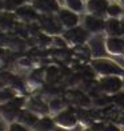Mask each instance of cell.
Listing matches in <instances>:
<instances>
[{
  "instance_id": "cell-6",
  "label": "cell",
  "mask_w": 124,
  "mask_h": 131,
  "mask_svg": "<svg viewBox=\"0 0 124 131\" xmlns=\"http://www.w3.org/2000/svg\"><path fill=\"white\" fill-rule=\"evenodd\" d=\"M55 16H56L59 24L63 27L64 31L69 29V28H73V27H78L81 21L79 14H76V12H73V11H71L66 7H61Z\"/></svg>"
},
{
  "instance_id": "cell-23",
  "label": "cell",
  "mask_w": 124,
  "mask_h": 131,
  "mask_svg": "<svg viewBox=\"0 0 124 131\" xmlns=\"http://www.w3.org/2000/svg\"><path fill=\"white\" fill-rule=\"evenodd\" d=\"M5 131H31V128L26 127L24 124H21L19 122H14L11 124H7V130Z\"/></svg>"
},
{
  "instance_id": "cell-18",
  "label": "cell",
  "mask_w": 124,
  "mask_h": 131,
  "mask_svg": "<svg viewBox=\"0 0 124 131\" xmlns=\"http://www.w3.org/2000/svg\"><path fill=\"white\" fill-rule=\"evenodd\" d=\"M124 16V8L119 2H112L108 5L107 9V17H114V19H121Z\"/></svg>"
},
{
  "instance_id": "cell-17",
  "label": "cell",
  "mask_w": 124,
  "mask_h": 131,
  "mask_svg": "<svg viewBox=\"0 0 124 131\" xmlns=\"http://www.w3.org/2000/svg\"><path fill=\"white\" fill-rule=\"evenodd\" d=\"M38 121H39V116L36 114H33V112H31L29 110L24 108V107H23V110H21L20 115H19V119H17L19 123L24 124L26 127L31 128V130H33V127H35V124H36Z\"/></svg>"
},
{
  "instance_id": "cell-26",
  "label": "cell",
  "mask_w": 124,
  "mask_h": 131,
  "mask_svg": "<svg viewBox=\"0 0 124 131\" xmlns=\"http://www.w3.org/2000/svg\"><path fill=\"white\" fill-rule=\"evenodd\" d=\"M117 2H119V3L123 5V8H124V0H117Z\"/></svg>"
},
{
  "instance_id": "cell-16",
  "label": "cell",
  "mask_w": 124,
  "mask_h": 131,
  "mask_svg": "<svg viewBox=\"0 0 124 131\" xmlns=\"http://www.w3.org/2000/svg\"><path fill=\"white\" fill-rule=\"evenodd\" d=\"M56 123L54 121V116L51 115H45V116H40L39 121L36 122L35 127L32 131H55L56 128Z\"/></svg>"
},
{
  "instance_id": "cell-15",
  "label": "cell",
  "mask_w": 124,
  "mask_h": 131,
  "mask_svg": "<svg viewBox=\"0 0 124 131\" xmlns=\"http://www.w3.org/2000/svg\"><path fill=\"white\" fill-rule=\"evenodd\" d=\"M44 82V71L41 68H35L32 70L29 75L27 76V86L31 90H36V88L43 86Z\"/></svg>"
},
{
  "instance_id": "cell-14",
  "label": "cell",
  "mask_w": 124,
  "mask_h": 131,
  "mask_svg": "<svg viewBox=\"0 0 124 131\" xmlns=\"http://www.w3.org/2000/svg\"><path fill=\"white\" fill-rule=\"evenodd\" d=\"M104 34L107 36H123L121 19L107 17L105 19V26H104Z\"/></svg>"
},
{
  "instance_id": "cell-19",
  "label": "cell",
  "mask_w": 124,
  "mask_h": 131,
  "mask_svg": "<svg viewBox=\"0 0 124 131\" xmlns=\"http://www.w3.org/2000/svg\"><path fill=\"white\" fill-rule=\"evenodd\" d=\"M64 7L73 11L76 14H81L85 11V0H63Z\"/></svg>"
},
{
  "instance_id": "cell-1",
  "label": "cell",
  "mask_w": 124,
  "mask_h": 131,
  "mask_svg": "<svg viewBox=\"0 0 124 131\" xmlns=\"http://www.w3.org/2000/svg\"><path fill=\"white\" fill-rule=\"evenodd\" d=\"M91 67L99 76H124V68L108 58H95L91 60Z\"/></svg>"
},
{
  "instance_id": "cell-13",
  "label": "cell",
  "mask_w": 124,
  "mask_h": 131,
  "mask_svg": "<svg viewBox=\"0 0 124 131\" xmlns=\"http://www.w3.org/2000/svg\"><path fill=\"white\" fill-rule=\"evenodd\" d=\"M105 51L111 55H124V38L123 36H107L104 40Z\"/></svg>"
},
{
  "instance_id": "cell-21",
  "label": "cell",
  "mask_w": 124,
  "mask_h": 131,
  "mask_svg": "<svg viewBox=\"0 0 124 131\" xmlns=\"http://www.w3.org/2000/svg\"><path fill=\"white\" fill-rule=\"evenodd\" d=\"M26 4V0H3V9L5 12H15L17 8Z\"/></svg>"
},
{
  "instance_id": "cell-22",
  "label": "cell",
  "mask_w": 124,
  "mask_h": 131,
  "mask_svg": "<svg viewBox=\"0 0 124 131\" xmlns=\"http://www.w3.org/2000/svg\"><path fill=\"white\" fill-rule=\"evenodd\" d=\"M112 102H114V104H115L120 111L124 112V90H121L120 92L115 94L114 96H112Z\"/></svg>"
},
{
  "instance_id": "cell-5",
  "label": "cell",
  "mask_w": 124,
  "mask_h": 131,
  "mask_svg": "<svg viewBox=\"0 0 124 131\" xmlns=\"http://www.w3.org/2000/svg\"><path fill=\"white\" fill-rule=\"evenodd\" d=\"M54 121L57 127L64 128V130H72L78 124V115L71 107H66L63 111L54 116Z\"/></svg>"
},
{
  "instance_id": "cell-10",
  "label": "cell",
  "mask_w": 124,
  "mask_h": 131,
  "mask_svg": "<svg viewBox=\"0 0 124 131\" xmlns=\"http://www.w3.org/2000/svg\"><path fill=\"white\" fill-rule=\"evenodd\" d=\"M29 3L40 15H56L61 8L59 0H31Z\"/></svg>"
},
{
  "instance_id": "cell-29",
  "label": "cell",
  "mask_w": 124,
  "mask_h": 131,
  "mask_svg": "<svg viewBox=\"0 0 124 131\" xmlns=\"http://www.w3.org/2000/svg\"><path fill=\"white\" fill-rule=\"evenodd\" d=\"M123 56H124V55H123Z\"/></svg>"
},
{
  "instance_id": "cell-24",
  "label": "cell",
  "mask_w": 124,
  "mask_h": 131,
  "mask_svg": "<svg viewBox=\"0 0 124 131\" xmlns=\"http://www.w3.org/2000/svg\"><path fill=\"white\" fill-rule=\"evenodd\" d=\"M102 131H121V128L115 123H105L102 128Z\"/></svg>"
},
{
  "instance_id": "cell-3",
  "label": "cell",
  "mask_w": 124,
  "mask_h": 131,
  "mask_svg": "<svg viewBox=\"0 0 124 131\" xmlns=\"http://www.w3.org/2000/svg\"><path fill=\"white\" fill-rule=\"evenodd\" d=\"M99 88L105 95L114 96L115 94L123 90V76H100L99 78Z\"/></svg>"
},
{
  "instance_id": "cell-2",
  "label": "cell",
  "mask_w": 124,
  "mask_h": 131,
  "mask_svg": "<svg viewBox=\"0 0 124 131\" xmlns=\"http://www.w3.org/2000/svg\"><path fill=\"white\" fill-rule=\"evenodd\" d=\"M23 107H24V104H20L15 99H9L7 102L0 103V118L7 124L17 122Z\"/></svg>"
},
{
  "instance_id": "cell-7",
  "label": "cell",
  "mask_w": 124,
  "mask_h": 131,
  "mask_svg": "<svg viewBox=\"0 0 124 131\" xmlns=\"http://www.w3.org/2000/svg\"><path fill=\"white\" fill-rule=\"evenodd\" d=\"M80 26L84 27V29L90 35H97L104 32V26H105V19L93 16L90 14H85L81 19Z\"/></svg>"
},
{
  "instance_id": "cell-28",
  "label": "cell",
  "mask_w": 124,
  "mask_h": 131,
  "mask_svg": "<svg viewBox=\"0 0 124 131\" xmlns=\"http://www.w3.org/2000/svg\"><path fill=\"white\" fill-rule=\"evenodd\" d=\"M123 38H124V36H123Z\"/></svg>"
},
{
  "instance_id": "cell-9",
  "label": "cell",
  "mask_w": 124,
  "mask_h": 131,
  "mask_svg": "<svg viewBox=\"0 0 124 131\" xmlns=\"http://www.w3.org/2000/svg\"><path fill=\"white\" fill-rule=\"evenodd\" d=\"M24 108L29 110L31 112H33V114H36L39 118L49 115L48 103L44 102L43 98H40V96H29V98H27L24 100Z\"/></svg>"
},
{
  "instance_id": "cell-25",
  "label": "cell",
  "mask_w": 124,
  "mask_h": 131,
  "mask_svg": "<svg viewBox=\"0 0 124 131\" xmlns=\"http://www.w3.org/2000/svg\"><path fill=\"white\" fill-rule=\"evenodd\" d=\"M83 131H96V130H93L92 127H85V128L83 130Z\"/></svg>"
},
{
  "instance_id": "cell-27",
  "label": "cell",
  "mask_w": 124,
  "mask_h": 131,
  "mask_svg": "<svg viewBox=\"0 0 124 131\" xmlns=\"http://www.w3.org/2000/svg\"><path fill=\"white\" fill-rule=\"evenodd\" d=\"M123 90H124V76H123Z\"/></svg>"
},
{
  "instance_id": "cell-4",
  "label": "cell",
  "mask_w": 124,
  "mask_h": 131,
  "mask_svg": "<svg viewBox=\"0 0 124 131\" xmlns=\"http://www.w3.org/2000/svg\"><path fill=\"white\" fill-rule=\"evenodd\" d=\"M61 36L69 46H81L85 44V41L90 38V34L84 29V27L79 24L78 27L66 29Z\"/></svg>"
},
{
  "instance_id": "cell-20",
  "label": "cell",
  "mask_w": 124,
  "mask_h": 131,
  "mask_svg": "<svg viewBox=\"0 0 124 131\" xmlns=\"http://www.w3.org/2000/svg\"><path fill=\"white\" fill-rule=\"evenodd\" d=\"M64 108H66V104H64V102L60 98H52L48 102V110H49L51 116H55L56 114H59Z\"/></svg>"
},
{
  "instance_id": "cell-11",
  "label": "cell",
  "mask_w": 124,
  "mask_h": 131,
  "mask_svg": "<svg viewBox=\"0 0 124 131\" xmlns=\"http://www.w3.org/2000/svg\"><path fill=\"white\" fill-rule=\"evenodd\" d=\"M15 17L17 20H20L23 23H35L40 20V14L32 7L31 3H26L24 5H21L20 8H17L14 12Z\"/></svg>"
},
{
  "instance_id": "cell-8",
  "label": "cell",
  "mask_w": 124,
  "mask_h": 131,
  "mask_svg": "<svg viewBox=\"0 0 124 131\" xmlns=\"http://www.w3.org/2000/svg\"><path fill=\"white\" fill-rule=\"evenodd\" d=\"M39 21H40L43 32H45L47 35L57 36V35H63V32H64L63 27L59 24L55 15H41Z\"/></svg>"
},
{
  "instance_id": "cell-12",
  "label": "cell",
  "mask_w": 124,
  "mask_h": 131,
  "mask_svg": "<svg viewBox=\"0 0 124 131\" xmlns=\"http://www.w3.org/2000/svg\"><path fill=\"white\" fill-rule=\"evenodd\" d=\"M109 0H85V14L107 19Z\"/></svg>"
}]
</instances>
